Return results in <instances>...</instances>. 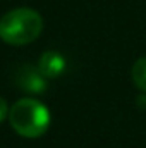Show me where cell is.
I'll return each mask as SVG.
<instances>
[{
	"instance_id": "5b68a950",
	"label": "cell",
	"mask_w": 146,
	"mask_h": 148,
	"mask_svg": "<svg viewBox=\"0 0 146 148\" xmlns=\"http://www.w3.org/2000/svg\"><path fill=\"white\" fill-rule=\"evenodd\" d=\"M131 77H132L136 88H139L141 91H145L146 93V57L138 59V60L132 64Z\"/></svg>"
},
{
	"instance_id": "277c9868",
	"label": "cell",
	"mask_w": 146,
	"mask_h": 148,
	"mask_svg": "<svg viewBox=\"0 0 146 148\" xmlns=\"http://www.w3.org/2000/svg\"><path fill=\"white\" fill-rule=\"evenodd\" d=\"M38 69L46 79H55L59 76L65 73L67 69V60L65 57L57 52V50H46L41 53L40 60H38Z\"/></svg>"
},
{
	"instance_id": "7a4b0ae2",
	"label": "cell",
	"mask_w": 146,
	"mask_h": 148,
	"mask_svg": "<svg viewBox=\"0 0 146 148\" xmlns=\"http://www.w3.org/2000/svg\"><path fill=\"white\" fill-rule=\"evenodd\" d=\"M43 29V19L35 9L17 7L9 10L0 19V38L2 41L21 47L35 41Z\"/></svg>"
},
{
	"instance_id": "3957f363",
	"label": "cell",
	"mask_w": 146,
	"mask_h": 148,
	"mask_svg": "<svg viewBox=\"0 0 146 148\" xmlns=\"http://www.w3.org/2000/svg\"><path fill=\"white\" fill-rule=\"evenodd\" d=\"M14 83L19 90L31 93V95H40L46 90V77L41 74L38 67L31 64H23L16 69Z\"/></svg>"
},
{
	"instance_id": "8992f818",
	"label": "cell",
	"mask_w": 146,
	"mask_h": 148,
	"mask_svg": "<svg viewBox=\"0 0 146 148\" xmlns=\"http://www.w3.org/2000/svg\"><path fill=\"white\" fill-rule=\"evenodd\" d=\"M9 110H10V107L7 105L5 98H3V97H0V124L9 117Z\"/></svg>"
},
{
	"instance_id": "6da1fadb",
	"label": "cell",
	"mask_w": 146,
	"mask_h": 148,
	"mask_svg": "<svg viewBox=\"0 0 146 148\" xmlns=\"http://www.w3.org/2000/svg\"><path fill=\"white\" fill-rule=\"evenodd\" d=\"M9 122L12 129L23 138H40L43 136L52 122V114L36 98H21L9 110Z\"/></svg>"
}]
</instances>
